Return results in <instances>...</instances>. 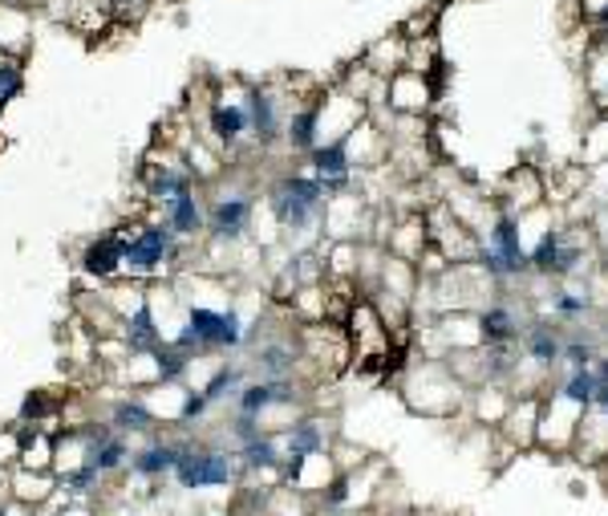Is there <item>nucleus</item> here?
Instances as JSON below:
<instances>
[{
    "instance_id": "nucleus-1",
    "label": "nucleus",
    "mask_w": 608,
    "mask_h": 516,
    "mask_svg": "<svg viewBox=\"0 0 608 516\" xmlns=\"http://www.w3.org/2000/svg\"><path fill=\"white\" fill-rule=\"evenodd\" d=\"M175 488L182 492H228V488H240V460H236V448H219V443H207L199 436H182L179 439V460H175V471H170Z\"/></svg>"
},
{
    "instance_id": "nucleus-2",
    "label": "nucleus",
    "mask_w": 608,
    "mask_h": 516,
    "mask_svg": "<svg viewBox=\"0 0 608 516\" xmlns=\"http://www.w3.org/2000/svg\"><path fill=\"white\" fill-rule=\"evenodd\" d=\"M268 207H273L280 232L304 236L325 219L329 200H325V188L317 184V175L304 167V172H289L276 179L268 188Z\"/></svg>"
},
{
    "instance_id": "nucleus-3",
    "label": "nucleus",
    "mask_w": 608,
    "mask_h": 516,
    "mask_svg": "<svg viewBox=\"0 0 608 516\" xmlns=\"http://www.w3.org/2000/svg\"><path fill=\"white\" fill-rule=\"evenodd\" d=\"M182 249H187V244L170 232L163 219H142V224H135L130 240H126L122 277H130V281H151V277H163L167 268L182 265Z\"/></svg>"
},
{
    "instance_id": "nucleus-4",
    "label": "nucleus",
    "mask_w": 608,
    "mask_h": 516,
    "mask_svg": "<svg viewBox=\"0 0 608 516\" xmlns=\"http://www.w3.org/2000/svg\"><path fill=\"white\" fill-rule=\"evenodd\" d=\"M252 219H256V196L248 188L228 184L207 200V236L215 244H240L252 232Z\"/></svg>"
},
{
    "instance_id": "nucleus-5",
    "label": "nucleus",
    "mask_w": 608,
    "mask_h": 516,
    "mask_svg": "<svg viewBox=\"0 0 608 516\" xmlns=\"http://www.w3.org/2000/svg\"><path fill=\"white\" fill-rule=\"evenodd\" d=\"M479 261L483 268L495 277V281H511L519 273H528L532 261H528V252L519 244V224L511 216H499L491 224V232H486V244L479 249Z\"/></svg>"
},
{
    "instance_id": "nucleus-6",
    "label": "nucleus",
    "mask_w": 608,
    "mask_h": 516,
    "mask_svg": "<svg viewBox=\"0 0 608 516\" xmlns=\"http://www.w3.org/2000/svg\"><path fill=\"white\" fill-rule=\"evenodd\" d=\"M130 232H135V224H130V228L122 224V228H110V232L86 240V249L77 252V268H81L90 281H118Z\"/></svg>"
},
{
    "instance_id": "nucleus-7",
    "label": "nucleus",
    "mask_w": 608,
    "mask_h": 516,
    "mask_svg": "<svg viewBox=\"0 0 608 516\" xmlns=\"http://www.w3.org/2000/svg\"><path fill=\"white\" fill-rule=\"evenodd\" d=\"M199 179L191 175V167L182 163V159H147L142 163V196H147V204L159 212V207L182 196V191H195Z\"/></svg>"
},
{
    "instance_id": "nucleus-8",
    "label": "nucleus",
    "mask_w": 608,
    "mask_h": 516,
    "mask_svg": "<svg viewBox=\"0 0 608 516\" xmlns=\"http://www.w3.org/2000/svg\"><path fill=\"white\" fill-rule=\"evenodd\" d=\"M276 407H304V394L292 378H248L236 394V411L240 415H268Z\"/></svg>"
},
{
    "instance_id": "nucleus-9",
    "label": "nucleus",
    "mask_w": 608,
    "mask_h": 516,
    "mask_svg": "<svg viewBox=\"0 0 608 516\" xmlns=\"http://www.w3.org/2000/svg\"><path fill=\"white\" fill-rule=\"evenodd\" d=\"M308 172L317 175V184L325 188V200L350 196V191H353V159H350V147H345V139L320 142L317 151L308 155Z\"/></svg>"
},
{
    "instance_id": "nucleus-10",
    "label": "nucleus",
    "mask_w": 608,
    "mask_h": 516,
    "mask_svg": "<svg viewBox=\"0 0 608 516\" xmlns=\"http://www.w3.org/2000/svg\"><path fill=\"white\" fill-rule=\"evenodd\" d=\"M280 443H284V471H292L296 464L304 460H313V455H325L329 452V427L320 423V415H296V419L280 431ZM280 471V476H284Z\"/></svg>"
},
{
    "instance_id": "nucleus-11",
    "label": "nucleus",
    "mask_w": 608,
    "mask_h": 516,
    "mask_svg": "<svg viewBox=\"0 0 608 516\" xmlns=\"http://www.w3.org/2000/svg\"><path fill=\"white\" fill-rule=\"evenodd\" d=\"M243 106H248V123H252V139L259 147H273L276 139H284V110H280V90L273 86H248L243 90Z\"/></svg>"
},
{
    "instance_id": "nucleus-12",
    "label": "nucleus",
    "mask_w": 608,
    "mask_h": 516,
    "mask_svg": "<svg viewBox=\"0 0 608 516\" xmlns=\"http://www.w3.org/2000/svg\"><path fill=\"white\" fill-rule=\"evenodd\" d=\"M159 219L179 236L182 244L203 240V236H207V200H203V191L195 188V191H182V196L167 200V204L159 207Z\"/></svg>"
},
{
    "instance_id": "nucleus-13",
    "label": "nucleus",
    "mask_w": 608,
    "mask_h": 516,
    "mask_svg": "<svg viewBox=\"0 0 608 516\" xmlns=\"http://www.w3.org/2000/svg\"><path fill=\"white\" fill-rule=\"evenodd\" d=\"M110 427L126 439H154L163 427V415L142 399V394H122L118 403L106 411Z\"/></svg>"
},
{
    "instance_id": "nucleus-14",
    "label": "nucleus",
    "mask_w": 608,
    "mask_h": 516,
    "mask_svg": "<svg viewBox=\"0 0 608 516\" xmlns=\"http://www.w3.org/2000/svg\"><path fill=\"white\" fill-rule=\"evenodd\" d=\"M179 439L182 436H154L147 439L142 448H135V455H130V476L135 480H151V484H159V480H170V471H175V460H179Z\"/></svg>"
},
{
    "instance_id": "nucleus-15",
    "label": "nucleus",
    "mask_w": 608,
    "mask_h": 516,
    "mask_svg": "<svg viewBox=\"0 0 608 516\" xmlns=\"http://www.w3.org/2000/svg\"><path fill=\"white\" fill-rule=\"evenodd\" d=\"M252 135V123H248V106L240 102H228V98H215L212 110H207V139L228 155L231 147H240L243 139Z\"/></svg>"
},
{
    "instance_id": "nucleus-16",
    "label": "nucleus",
    "mask_w": 608,
    "mask_h": 516,
    "mask_svg": "<svg viewBox=\"0 0 608 516\" xmlns=\"http://www.w3.org/2000/svg\"><path fill=\"white\" fill-rule=\"evenodd\" d=\"M236 460H240V484H248L252 476H280L284 471V443L276 431H264L252 443L236 448Z\"/></svg>"
},
{
    "instance_id": "nucleus-17",
    "label": "nucleus",
    "mask_w": 608,
    "mask_h": 516,
    "mask_svg": "<svg viewBox=\"0 0 608 516\" xmlns=\"http://www.w3.org/2000/svg\"><path fill=\"white\" fill-rule=\"evenodd\" d=\"M4 496L25 504L29 513H37L41 504H49L58 496V476L53 471H29V468L4 471Z\"/></svg>"
},
{
    "instance_id": "nucleus-18",
    "label": "nucleus",
    "mask_w": 608,
    "mask_h": 516,
    "mask_svg": "<svg viewBox=\"0 0 608 516\" xmlns=\"http://www.w3.org/2000/svg\"><path fill=\"white\" fill-rule=\"evenodd\" d=\"M296 345L289 338H264L259 345H252V354H248V375L252 378H292L296 370Z\"/></svg>"
},
{
    "instance_id": "nucleus-19",
    "label": "nucleus",
    "mask_w": 608,
    "mask_h": 516,
    "mask_svg": "<svg viewBox=\"0 0 608 516\" xmlns=\"http://www.w3.org/2000/svg\"><path fill=\"white\" fill-rule=\"evenodd\" d=\"M320 106H325V95H317L313 102H296L284 118V142L296 155H313L320 147Z\"/></svg>"
},
{
    "instance_id": "nucleus-20",
    "label": "nucleus",
    "mask_w": 608,
    "mask_h": 516,
    "mask_svg": "<svg viewBox=\"0 0 608 516\" xmlns=\"http://www.w3.org/2000/svg\"><path fill=\"white\" fill-rule=\"evenodd\" d=\"M248 366L243 362H236V358H228V362H219L212 370V378L207 382H199V394L207 399V407H224V403H236V394H240V387L248 382Z\"/></svg>"
},
{
    "instance_id": "nucleus-21",
    "label": "nucleus",
    "mask_w": 608,
    "mask_h": 516,
    "mask_svg": "<svg viewBox=\"0 0 608 516\" xmlns=\"http://www.w3.org/2000/svg\"><path fill=\"white\" fill-rule=\"evenodd\" d=\"M130 455H135L130 439L114 431L110 439H102V443H90V448H86V464H90V468H98V476L106 480V476H122V471L130 468Z\"/></svg>"
},
{
    "instance_id": "nucleus-22",
    "label": "nucleus",
    "mask_w": 608,
    "mask_h": 516,
    "mask_svg": "<svg viewBox=\"0 0 608 516\" xmlns=\"http://www.w3.org/2000/svg\"><path fill=\"white\" fill-rule=\"evenodd\" d=\"M479 333H483V345H511L523 333V322L511 305H486L479 313Z\"/></svg>"
},
{
    "instance_id": "nucleus-23",
    "label": "nucleus",
    "mask_w": 608,
    "mask_h": 516,
    "mask_svg": "<svg viewBox=\"0 0 608 516\" xmlns=\"http://www.w3.org/2000/svg\"><path fill=\"white\" fill-rule=\"evenodd\" d=\"M147 358H151V366H154V391H163V387H179L182 378L191 375V366H195V358H187V354L175 350L170 342L154 345Z\"/></svg>"
},
{
    "instance_id": "nucleus-24",
    "label": "nucleus",
    "mask_w": 608,
    "mask_h": 516,
    "mask_svg": "<svg viewBox=\"0 0 608 516\" xmlns=\"http://www.w3.org/2000/svg\"><path fill=\"white\" fill-rule=\"evenodd\" d=\"M523 345H528V354H532L540 366H560L563 358V338L556 333L552 326H523Z\"/></svg>"
},
{
    "instance_id": "nucleus-25",
    "label": "nucleus",
    "mask_w": 608,
    "mask_h": 516,
    "mask_svg": "<svg viewBox=\"0 0 608 516\" xmlns=\"http://www.w3.org/2000/svg\"><path fill=\"white\" fill-rule=\"evenodd\" d=\"M25 95V53H0V118Z\"/></svg>"
},
{
    "instance_id": "nucleus-26",
    "label": "nucleus",
    "mask_w": 608,
    "mask_h": 516,
    "mask_svg": "<svg viewBox=\"0 0 608 516\" xmlns=\"http://www.w3.org/2000/svg\"><path fill=\"white\" fill-rule=\"evenodd\" d=\"M58 488L69 496V501H86V496H93L98 488H102V476H98V468H90V464H77V468H65L58 471Z\"/></svg>"
},
{
    "instance_id": "nucleus-27",
    "label": "nucleus",
    "mask_w": 608,
    "mask_h": 516,
    "mask_svg": "<svg viewBox=\"0 0 608 516\" xmlns=\"http://www.w3.org/2000/svg\"><path fill=\"white\" fill-rule=\"evenodd\" d=\"M556 394H560L563 403H572V407L588 411V407H593V394H596V375H593V370H568V378H563L560 387H556Z\"/></svg>"
},
{
    "instance_id": "nucleus-28",
    "label": "nucleus",
    "mask_w": 608,
    "mask_h": 516,
    "mask_svg": "<svg viewBox=\"0 0 608 516\" xmlns=\"http://www.w3.org/2000/svg\"><path fill=\"white\" fill-rule=\"evenodd\" d=\"M563 244V232L560 228H552V232H544V240L535 244V252H528V261H532L535 273H552V265H556V252H560Z\"/></svg>"
},
{
    "instance_id": "nucleus-29",
    "label": "nucleus",
    "mask_w": 608,
    "mask_h": 516,
    "mask_svg": "<svg viewBox=\"0 0 608 516\" xmlns=\"http://www.w3.org/2000/svg\"><path fill=\"white\" fill-rule=\"evenodd\" d=\"M596 358H600V354H596L593 342H563L560 362H568V370H593Z\"/></svg>"
},
{
    "instance_id": "nucleus-30",
    "label": "nucleus",
    "mask_w": 608,
    "mask_h": 516,
    "mask_svg": "<svg viewBox=\"0 0 608 516\" xmlns=\"http://www.w3.org/2000/svg\"><path fill=\"white\" fill-rule=\"evenodd\" d=\"M256 436H264V427H259V419H252V415H231V423H228V439L236 443V448H243V443H252Z\"/></svg>"
},
{
    "instance_id": "nucleus-31",
    "label": "nucleus",
    "mask_w": 608,
    "mask_h": 516,
    "mask_svg": "<svg viewBox=\"0 0 608 516\" xmlns=\"http://www.w3.org/2000/svg\"><path fill=\"white\" fill-rule=\"evenodd\" d=\"M16 464H21V431L4 427L0 431V471H13Z\"/></svg>"
},
{
    "instance_id": "nucleus-32",
    "label": "nucleus",
    "mask_w": 608,
    "mask_h": 516,
    "mask_svg": "<svg viewBox=\"0 0 608 516\" xmlns=\"http://www.w3.org/2000/svg\"><path fill=\"white\" fill-rule=\"evenodd\" d=\"M584 310H588V298H584V293L560 289V293L552 298V313H560V317H584Z\"/></svg>"
},
{
    "instance_id": "nucleus-33",
    "label": "nucleus",
    "mask_w": 608,
    "mask_h": 516,
    "mask_svg": "<svg viewBox=\"0 0 608 516\" xmlns=\"http://www.w3.org/2000/svg\"><path fill=\"white\" fill-rule=\"evenodd\" d=\"M147 4L151 0H110V16L122 21V25H138L142 13H147Z\"/></svg>"
},
{
    "instance_id": "nucleus-34",
    "label": "nucleus",
    "mask_w": 608,
    "mask_h": 516,
    "mask_svg": "<svg viewBox=\"0 0 608 516\" xmlns=\"http://www.w3.org/2000/svg\"><path fill=\"white\" fill-rule=\"evenodd\" d=\"M588 411H596L600 419H608V382H600V378H596V394H593V407Z\"/></svg>"
},
{
    "instance_id": "nucleus-35",
    "label": "nucleus",
    "mask_w": 608,
    "mask_h": 516,
    "mask_svg": "<svg viewBox=\"0 0 608 516\" xmlns=\"http://www.w3.org/2000/svg\"><path fill=\"white\" fill-rule=\"evenodd\" d=\"M0 147H4V139H0Z\"/></svg>"
},
{
    "instance_id": "nucleus-36",
    "label": "nucleus",
    "mask_w": 608,
    "mask_h": 516,
    "mask_svg": "<svg viewBox=\"0 0 608 516\" xmlns=\"http://www.w3.org/2000/svg\"><path fill=\"white\" fill-rule=\"evenodd\" d=\"M0 476H4V471H0Z\"/></svg>"
},
{
    "instance_id": "nucleus-37",
    "label": "nucleus",
    "mask_w": 608,
    "mask_h": 516,
    "mask_svg": "<svg viewBox=\"0 0 608 516\" xmlns=\"http://www.w3.org/2000/svg\"><path fill=\"white\" fill-rule=\"evenodd\" d=\"M0 53H4V49H0Z\"/></svg>"
},
{
    "instance_id": "nucleus-38",
    "label": "nucleus",
    "mask_w": 608,
    "mask_h": 516,
    "mask_svg": "<svg viewBox=\"0 0 608 516\" xmlns=\"http://www.w3.org/2000/svg\"><path fill=\"white\" fill-rule=\"evenodd\" d=\"M317 516H320V513H317Z\"/></svg>"
}]
</instances>
